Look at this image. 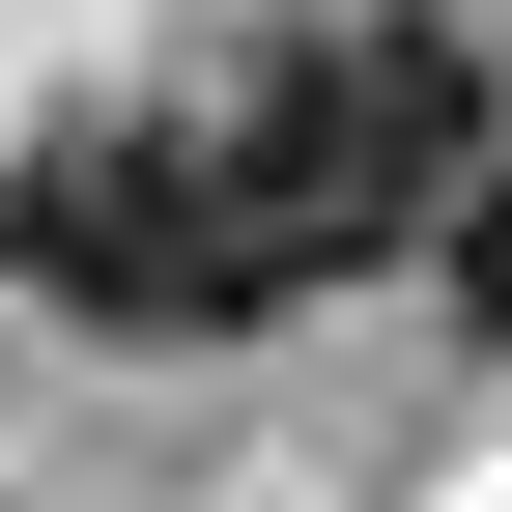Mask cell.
I'll use <instances>...</instances> for the list:
<instances>
[{
  "instance_id": "cell-1",
  "label": "cell",
  "mask_w": 512,
  "mask_h": 512,
  "mask_svg": "<svg viewBox=\"0 0 512 512\" xmlns=\"http://www.w3.org/2000/svg\"><path fill=\"white\" fill-rule=\"evenodd\" d=\"M456 171H484V29H456V0H342V29H285V57H256V114H228V200H256L285 285L427 256Z\"/></svg>"
},
{
  "instance_id": "cell-2",
  "label": "cell",
  "mask_w": 512,
  "mask_h": 512,
  "mask_svg": "<svg viewBox=\"0 0 512 512\" xmlns=\"http://www.w3.org/2000/svg\"><path fill=\"white\" fill-rule=\"evenodd\" d=\"M0 256H29V313H86V342H256V313H313L285 256H256V200H228L200 114H86V143L0 200Z\"/></svg>"
},
{
  "instance_id": "cell-3",
  "label": "cell",
  "mask_w": 512,
  "mask_h": 512,
  "mask_svg": "<svg viewBox=\"0 0 512 512\" xmlns=\"http://www.w3.org/2000/svg\"><path fill=\"white\" fill-rule=\"evenodd\" d=\"M427 285H456V342H512V171H456V200H427Z\"/></svg>"
}]
</instances>
